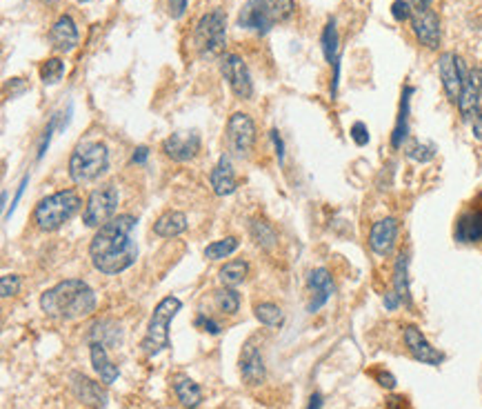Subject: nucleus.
<instances>
[{
  "label": "nucleus",
  "instance_id": "ddd939ff",
  "mask_svg": "<svg viewBox=\"0 0 482 409\" xmlns=\"http://www.w3.org/2000/svg\"><path fill=\"white\" fill-rule=\"evenodd\" d=\"M402 340H404V347L411 354L413 361L422 363V365H431V367H438V365L445 363V354L440 349H436L416 325H407L404 331H402Z\"/></svg>",
  "mask_w": 482,
  "mask_h": 409
},
{
  "label": "nucleus",
  "instance_id": "f704fd0d",
  "mask_svg": "<svg viewBox=\"0 0 482 409\" xmlns=\"http://www.w3.org/2000/svg\"><path fill=\"white\" fill-rule=\"evenodd\" d=\"M253 313L262 325H267V327H278V325H283L285 320L283 309L274 305V302H260V305L253 307Z\"/></svg>",
  "mask_w": 482,
  "mask_h": 409
},
{
  "label": "nucleus",
  "instance_id": "4468645a",
  "mask_svg": "<svg viewBox=\"0 0 482 409\" xmlns=\"http://www.w3.org/2000/svg\"><path fill=\"white\" fill-rule=\"evenodd\" d=\"M480 98H482V67H474L467 71L463 91H460V98H458V109L465 122L474 120L478 107L482 104Z\"/></svg>",
  "mask_w": 482,
  "mask_h": 409
},
{
  "label": "nucleus",
  "instance_id": "49530a36",
  "mask_svg": "<svg viewBox=\"0 0 482 409\" xmlns=\"http://www.w3.org/2000/svg\"><path fill=\"white\" fill-rule=\"evenodd\" d=\"M27 183H29V176H23V181H20V185H18V192H16V198L12 201V207H9V212L5 214V218H9L12 216V212L16 209V205H18V201H20V196H23V192H25V187H27Z\"/></svg>",
  "mask_w": 482,
  "mask_h": 409
},
{
  "label": "nucleus",
  "instance_id": "f8f14e48",
  "mask_svg": "<svg viewBox=\"0 0 482 409\" xmlns=\"http://www.w3.org/2000/svg\"><path fill=\"white\" fill-rule=\"evenodd\" d=\"M467 71L469 69L465 67V62L460 60L454 51H445V54L438 58V73H440L443 89L452 102H458V98H460Z\"/></svg>",
  "mask_w": 482,
  "mask_h": 409
},
{
  "label": "nucleus",
  "instance_id": "a18cd8bd",
  "mask_svg": "<svg viewBox=\"0 0 482 409\" xmlns=\"http://www.w3.org/2000/svg\"><path fill=\"white\" fill-rule=\"evenodd\" d=\"M471 129H474V138L482 143V104L478 107L474 120H471Z\"/></svg>",
  "mask_w": 482,
  "mask_h": 409
},
{
  "label": "nucleus",
  "instance_id": "b1692460",
  "mask_svg": "<svg viewBox=\"0 0 482 409\" xmlns=\"http://www.w3.org/2000/svg\"><path fill=\"white\" fill-rule=\"evenodd\" d=\"M171 385H174V392L178 396V401L187 409H196L202 403V390L196 381H191L187 374H176L171 379Z\"/></svg>",
  "mask_w": 482,
  "mask_h": 409
},
{
  "label": "nucleus",
  "instance_id": "9d476101",
  "mask_svg": "<svg viewBox=\"0 0 482 409\" xmlns=\"http://www.w3.org/2000/svg\"><path fill=\"white\" fill-rule=\"evenodd\" d=\"M456 240L465 245H482V192L458 216Z\"/></svg>",
  "mask_w": 482,
  "mask_h": 409
},
{
  "label": "nucleus",
  "instance_id": "393cba45",
  "mask_svg": "<svg viewBox=\"0 0 482 409\" xmlns=\"http://www.w3.org/2000/svg\"><path fill=\"white\" fill-rule=\"evenodd\" d=\"M393 291L398 293L402 305L411 307V282H409V254L400 251L393 265Z\"/></svg>",
  "mask_w": 482,
  "mask_h": 409
},
{
  "label": "nucleus",
  "instance_id": "864d4df0",
  "mask_svg": "<svg viewBox=\"0 0 482 409\" xmlns=\"http://www.w3.org/2000/svg\"><path fill=\"white\" fill-rule=\"evenodd\" d=\"M47 5H53V3H58V0H45Z\"/></svg>",
  "mask_w": 482,
  "mask_h": 409
},
{
  "label": "nucleus",
  "instance_id": "4be33fe9",
  "mask_svg": "<svg viewBox=\"0 0 482 409\" xmlns=\"http://www.w3.org/2000/svg\"><path fill=\"white\" fill-rule=\"evenodd\" d=\"M209 183H211V190L216 196H231L238 187V181H235V174H233V167H231V158L227 154H222L213 172L209 176Z\"/></svg>",
  "mask_w": 482,
  "mask_h": 409
},
{
  "label": "nucleus",
  "instance_id": "7ed1b4c3",
  "mask_svg": "<svg viewBox=\"0 0 482 409\" xmlns=\"http://www.w3.org/2000/svg\"><path fill=\"white\" fill-rule=\"evenodd\" d=\"M109 167V149L98 140H82L76 145L69 158V176L76 185L93 183Z\"/></svg>",
  "mask_w": 482,
  "mask_h": 409
},
{
  "label": "nucleus",
  "instance_id": "a878e982",
  "mask_svg": "<svg viewBox=\"0 0 482 409\" xmlns=\"http://www.w3.org/2000/svg\"><path fill=\"white\" fill-rule=\"evenodd\" d=\"M187 232V216L176 209H169L154 223V234L160 238H176Z\"/></svg>",
  "mask_w": 482,
  "mask_h": 409
},
{
  "label": "nucleus",
  "instance_id": "ea45409f",
  "mask_svg": "<svg viewBox=\"0 0 482 409\" xmlns=\"http://www.w3.org/2000/svg\"><path fill=\"white\" fill-rule=\"evenodd\" d=\"M351 140L358 147H365L369 143V129L365 122H353L351 125Z\"/></svg>",
  "mask_w": 482,
  "mask_h": 409
},
{
  "label": "nucleus",
  "instance_id": "dca6fc26",
  "mask_svg": "<svg viewBox=\"0 0 482 409\" xmlns=\"http://www.w3.org/2000/svg\"><path fill=\"white\" fill-rule=\"evenodd\" d=\"M71 392L82 405L93 409H105L109 403V394H107L105 385L91 381L84 374H71Z\"/></svg>",
  "mask_w": 482,
  "mask_h": 409
},
{
  "label": "nucleus",
  "instance_id": "603ef678",
  "mask_svg": "<svg viewBox=\"0 0 482 409\" xmlns=\"http://www.w3.org/2000/svg\"><path fill=\"white\" fill-rule=\"evenodd\" d=\"M411 7H427V5H431V0H407Z\"/></svg>",
  "mask_w": 482,
  "mask_h": 409
},
{
  "label": "nucleus",
  "instance_id": "aec40b11",
  "mask_svg": "<svg viewBox=\"0 0 482 409\" xmlns=\"http://www.w3.org/2000/svg\"><path fill=\"white\" fill-rule=\"evenodd\" d=\"M49 40L51 47L58 51V54H69V51L76 49L78 45V29L73 18L69 14H62L56 23H53L51 31H49Z\"/></svg>",
  "mask_w": 482,
  "mask_h": 409
},
{
  "label": "nucleus",
  "instance_id": "72a5a7b5",
  "mask_svg": "<svg viewBox=\"0 0 482 409\" xmlns=\"http://www.w3.org/2000/svg\"><path fill=\"white\" fill-rule=\"evenodd\" d=\"M267 14L274 20V25L278 23H287L289 18L296 12V3L294 0H265Z\"/></svg>",
  "mask_w": 482,
  "mask_h": 409
},
{
  "label": "nucleus",
  "instance_id": "09e8293b",
  "mask_svg": "<svg viewBox=\"0 0 482 409\" xmlns=\"http://www.w3.org/2000/svg\"><path fill=\"white\" fill-rule=\"evenodd\" d=\"M271 140H274V145H276V154H278V161L283 163V158H285V145H283V138H280V134H278L276 129L271 131Z\"/></svg>",
  "mask_w": 482,
  "mask_h": 409
},
{
  "label": "nucleus",
  "instance_id": "e433bc0d",
  "mask_svg": "<svg viewBox=\"0 0 482 409\" xmlns=\"http://www.w3.org/2000/svg\"><path fill=\"white\" fill-rule=\"evenodd\" d=\"M436 145L434 143H420V140H411L404 147V154L409 156L416 163H429L436 158Z\"/></svg>",
  "mask_w": 482,
  "mask_h": 409
},
{
  "label": "nucleus",
  "instance_id": "c85d7f7f",
  "mask_svg": "<svg viewBox=\"0 0 482 409\" xmlns=\"http://www.w3.org/2000/svg\"><path fill=\"white\" fill-rule=\"evenodd\" d=\"M247 274H249V265L244 260H229V263H224L220 267L218 278L224 287H238L244 282Z\"/></svg>",
  "mask_w": 482,
  "mask_h": 409
},
{
  "label": "nucleus",
  "instance_id": "6e6552de",
  "mask_svg": "<svg viewBox=\"0 0 482 409\" xmlns=\"http://www.w3.org/2000/svg\"><path fill=\"white\" fill-rule=\"evenodd\" d=\"M227 145L229 152L238 158H249L256 147V125L242 111L231 113L227 122Z\"/></svg>",
  "mask_w": 482,
  "mask_h": 409
},
{
  "label": "nucleus",
  "instance_id": "37998d69",
  "mask_svg": "<svg viewBox=\"0 0 482 409\" xmlns=\"http://www.w3.org/2000/svg\"><path fill=\"white\" fill-rule=\"evenodd\" d=\"M167 9L171 18H183L187 12V0H167Z\"/></svg>",
  "mask_w": 482,
  "mask_h": 409
},
{
  "label": "nucleus",
  "instance_id": "7c9ffc66",
  "mask_svg": "<svg viewBox=\"0 0 482 409\" xmlns=\"http://www.w3.org/2000/svg\"><path fill=\"white\" fill-rule=\"evenodd\" d=\"M320 43H323V54H325L327 62H329V65H334V62L338 60V43H340L338 29H336V20H334V18L327 20Z\"/></svg>",
  "mask_w": 482,
  "mask_h": 409
},
{
  "label": "nucleus",
  "instance_id": "79ce46f5",
  "mask_svg": "<svg viewBox=\"0 0 482 409\" xmlns=\"http://www.w3.org/2000/svg\"><path fill=\"white\" fill-rule=\"evenodd\" d=\"M373 379H376V383L380 387H384V390H393L395 387V376L387 370H378V372H373Z\"/></svg>",
  "mask_w": 482,
  "mask_h": 409
},
{
  "label": "nucleus",
  "instance_id": "2f4dec72",
  "mask_svg": "<svg viewBox=\"0 0 482 409\" xmlns=\"http://www.w3.org/2000/svg\"><path fill=\"white\" fill-rule=\"evenodd\" d=\"M238 247H240V240L235 236H227V238L216 240V243L207 245L205 247V256L209 260H222V258H229Z\"/></svg>",
  "mask_w": 482,
  "mask_h": 409
},
{
  "label": "nucleus",
  "instance_id": "473e14b6",
  "mask_svg": "<svg viewBox=\"0 0 482 409\" xmlns=\"http://www.w3.org/2000/svg\"><path fill=\"white\" fill-rule=\"evenodd\" d=\"M213 300H216V307L222 311V313H235L240 309V293L235 291L233 287H220L216 293H213Z\"/></svg>",
  "mask_w": 482,
  "mask_h": 409
},
{
  "label": "nucleus",
  "instance_id": "0eeeda50",
  "mask_svg": "<svg viewBox=\"0 0 482 409\" xmlns=\"http://www.w3.org/2000/svg\"><path fill=\"white\" fill-rule=\"evenodd\" d=\"M118 203H120V194L114 185H102L98 190H93L87 198V205L82 209V223L87 227L100 229L102 225L116 218Z\"/></svg>",
  "mask_w": 482,
  "mask_h": 409
},
{
  "label": "nucleus",
  "instance_id": "cd10ccee",
  "mask_svg": "<svg viewBox=\"0 0 482 409\" xmlns=\"http://www.w3.org/2000/svg\"><path fill=\"white\" fill-rule=\"evenodd\" d=\"M123 340V329L120 325L114 320H98L89 329V343H102L105 347H118Z\"/></svg>",
  "mask_w": 482,
  "mask_h": 409
},
{
  "label": "nucleus",
  "instance_id": "2eb2a0df",
  "mask_svg": "<svg viewBox=\"0 0 482 409\" xmlns=\"http://www.w3.org/2000/svg\"><path fill=\"white\" fill-rule=\"evenodd\" d=\"M163 152L176 163L194 161L200 152V136L196 131H176L163 140Z\"/></svg>",
  "mask_w": 482,
  "mask_h": 409
},
{
  "label": "nucleus",
  "instance_id": "8fccbe9b",
  "mask_svg": "<svg viewBox=\"0 0 482 409\" xmlns=\"http://www.w3.org/2000/svg\"><path fill=\"white\" fill-rule=\"evenodd\" d=\"M323 407V394H312V398H309V405H307V409H320Z\"/></svg>",
  "mask_w": 482,
  "mask_h": 409
},
{
  "label": "nucleus",
  "instance_id": "de8ad7c7",
  "mask_svg": "<svg viewBox=\"0 0 482 409\" xmlns=\"http://www.w3.org/2000/svg\"><path fill=\"white\" fill-rule=\"evenodd\" d=\"M147 156H149V149H147L145 145L136 147V152H134V156H132V163H134V165H145Z\"/></svg>",
  "mask_w": 482,
  "mask_h": 409
},
{
  "label": "nucleus",
  "instance_id": "f257e3e1",
  "mask_svg": "<svg viewBox=\"0 0 482 409\" xmlns=\"http://www.w3.org/2000/svg\"><path fill=\"white\" fill-rule=\"evenodd\" d=\"M134 229L136 218L130 214H120L96 232L89 245V256L100 274H120L136 263L138 245L134 240Z\"/></svg>",
  "mask_w": 482,
  "mask_h": 409
},
{
  "label": "nucleus",
  "instance_id": "20e7f679",
  "mask_svg": "<svg viewBox=\"0 0 482 409\" xmlns=\"http://www.w3.org/2000/svg\"><path fill=\"white\" fill-rule=\"evenodd\" d=\"M80 209V196L76 190H60L51 194L36 205L34 223L42 232H56L62 225L71 220Z\"/></svg>",
  "mask_w": 482,
  "mask_h": 409
},
{
  "label": "nucleus",
  "instance_id": "1a4fd4ad",
  "mask_svg": "<svg viewBox=\"0 0 482 409\" xmlns=\"http://www.w3.org/2000/svg\"><path fill=\"white\" fill-rule=\"evenodd\" d=\"M220 71L224 80L229 82L231 91L242 100H249L253 96V80L251 73L244 65V60L238 54H222L220 58Z\"/></svg>",
  "mask_w": 482,
  "mask_h": 409
},
{
  "label": "nucleus",
  "instance_id": "c756f323",
  "mask_svg": "<svg viewBox=\"0 0 482 409\" xmlns=\"http://www.w3.org/2000/svg\"><path fill=\"white\" fill-rule=\"evenodd\" d=\"M249 234L253 238V243L262 247V249H271L276 247L278 243V234H276V229L267 223V220L262 218H253L251 223H249Z\"/></svg>",
  "mask_w": 482,
  "mask_h": 409
},
{
  "label": "nucleus",
  "instance_id": "c03bdc74",
  "mask_svg": "<svg viewBox=\"0 0 482 409\" xmlns=\"http://www.w3.org/2000/svg\"><path fill=\"white\" fill-rule=\"evenodd\" d=\"M382 305H384V309H387V311H395V309L402 305V300H400V296L395 291H387V293H384V298H382Z\"/></svg>",
  "mask_w": 482,
  "mask_h": 409
},
{
  "label": "nucleus",
  "instance_id": "f3484780",
  "mask_svg": "<svg viewBox=\"0 0 482 409\" xmlns=\"http://www.w3.org/2000/svg\"><path fill=\"white\" fill-rule=\"evenodd\" d=\"M398 232H400L398 220L391 218V216L373 223L371 232H369V247H371L373 254L389 256L395 247V240H398Z\"/></svg>",
  "mask_w": 482,
  "mask_h": 409
},
{
  "label": "nucleus",
  "instance_id": "a19ab883",
  "mask_svg": "<svg viewBox=\"0 0 482 409\" xmlns=\"http://www.w3.org/2000/svg\"><path fill=\"white\" fill-rule=\"evenodd\" d=\"M194 325H196V327H202L207 334H211V336H218V334H220V325L213 320V318L205 316V313H200Z\"/></svg>",
  "mask_w": 482,
  "mask_h": 409
},
{
  "label": "nucleus",
  "instance_id": "58836bf2",
  "mask_svg": "<svg viewBox=\"0 0 482 409\" xmlns=\"http://www.w3.org/2000/svg\"><path fill=\"white\" fill-rule=\"evenodd\" d=\"M411 12H413V7L407 3V0H393V5H391V16L393 20H398V23H404V20H409L411 18Z\"/></svg>",
  "mask_w": 482,
  "mask_h": 409
},
{
  "label": "nucleus",
  "instance_id": "f03ea898",
  "mask_svg": "<svg viewBox=\"0 0 482 409\" xmlns=\"http://www.w3.org/2000/svg\"><path fill=\"white\" fill-rule=\"evenodd\" d=\"M96 293L84 280H60L40 296V309L56 320H78L96 311Z\"/></svg>",
  "mask_w": 482,
  "mask_h": 409
},
{
  "label": "nucleus",
  "instance_id": "a211bd4d",
  "mask_svg": "<svg viewBox=\"0 0 482 409\" xmlns=\"http://www.w3.org/2000/svg\"><path fill=\"white\" fill-rule=\"evenodd\" d=\"M240 374H242V381L247 383L249 387H256L265 381V358L256 345L253 338H249L247 343L242 345V352H240Z\"/></svg>",
  "mask_w": 482,
  "mask_h": 409
},
{
  "label": "nucleus",
  "instance_id": "6ab92c4d",
  "mask_svg": "<svg viewBox=\"0 0 482 409\" xmlns=\"http://www.w3.org/2000/svg\"><path fill=\"white\" fill-rule=\"evenodd\" d=\"M307 285H309V289H312V300H309V307H307L309 313L318 311L331 296H334V291H336L334 278H331V274L325 267L314 269L307 278Z\"/></svg>",
  "mask_w": 482,
  "mask_h": 409
},
{
  "label": "nucleus",
  "instance_id": "4c0bfd02",
  "mask_svg": "<svg viewBox=\"0 0 482 409\" xmlns=\"http://www.w3.org/2000/svg\"><path fill=\"white\" fill-rule=\"evenodd\" d=\"M18 289H20V276H16V274H5L3 278H0V293H3V298L16 296Z\"/></svg>",
  "mask_w": 482,
  "mask_h": 409
},
{
  "label": "nucleus",
  "instance_id": "5fc2aeb1",
  "mask_svg": "<svg viewBox=\"0 0 482 409\" xmlns=\"http://www.w3.org/2000/svg\"><path fill=\"white\" fill-rule=\"evenodd\" d=\"M78 3H82V5H84V3H91V0H78Z\"/></svg>",
  "mask_w": 482,
  "mask_h": 409
},
{
  "label": "nucleus",
  "instance_id": "c9c22d12",
  "mask_svg": "<svg viewBox=\"0 0 482 409\" xmlns=\"http://www.w3.org/2000/svg\"><path fill=\"white\" fill-rule=\"evenodd\" d=\"M65 76V62L60 58H47L40 65V80L42 85H56Z\"/></svg>",
  "mask_w": 482,
  "mask_h": 409
},
{
  "label": "nucleus",
  "instance_id": "9b49d317",
  "mask_svg": "<svg viewBox=\"0 0 482 409\" xmlns=\"http://www.w3.org/2000/svg\"><path fill=\"white\" fill-rule=\"evenodd\" d=\"M409 23H411V29L418 38V43L425 45L427 49L440 47V18H438V14L429 5L413 7Z\"/></svg>",
  "mask_w": 482,
  "mask_h": 409
},
{
  "label": "nucleus",
  "instance_id": "412c9836",
  "mask_svg": "<svg viewBox=\"0 0 482 409\" xmlns=\"http://www.w3.org/2000/svg\"><path fill=\"white\" fill-rule=\"evenodd\" d=\"M238 25L242 29H251L256 34H269L274 29V20L267 14L265 0H249L247 5L242 7V12L238 16Z\"/></svg>",
  "mask_w": 482,
  "mask_h": 409
},
{
  "label": "nucleus",
  "instance_id": "bb28decb",
  "mask_svg": "<svg viewBox=\"0 0 482 409\" xmlns=\"http://www.w3.org/2000/svg\"><path fill=\"white\" fill-rule=\"evenodd\" d=\"M411 93H413V87H404V89H402V100H400L398 120H395V127H393V134H391V147H393V149H400V147L407 143V136H409Z\"/></svg>",
  "mask_w": 482,
  "mask_h": 409
},
{
  "label": "nucleus",
  "instance_id": "39448f33",
  "mask_svg": "<svg viewBox=\"0 0 482 409\" xmlns=\"http://www.w3.org/2000/svg\"><path fill=\"white\" fill-rule=\"evenodd\" d=\"M183 309V302L176 296H165L163 300L154 307L152 318H149V327L143 338V352L147 356H158L169 347V322L174 320L176 313Z\"/></svg>",
  "mask_w": 482,
  "mask_h": 409
},
{
  "label": "nucleus",
  "instance_id": "5701e85b",
  "mask_svg": "<svg viewBox=\"0 0 482 409\" xmlns=\"http://www.w3.org/2000/svg\"><path fill=\"white\" fill-rule=\"evenodd\" d=\"M89 356H91V365H93V372L100 376L102 385H111L118 381V367L109 361L107 356V347L102 343H89Z\"/></svg>",
  "mask_w": 482,
  "mask_h": 409
},
{
  "label": "nucleus",
  "instance_id": "3c124183",
  "mask_svg": "<svg viewBox=\"0 0 482 409\" xmlns=\"http://www.w3.org/2000/svg\"><path fill=\"white\" fill-rule=\"evenodd\" d=\"M404 405V398L402 396H393L387 401V409H400Z\"/></svg>",
  "mask_w": 482,
  "mask_h": 409
},
{
  "label": "nucleus",
  "instance_id": "423d86ee",
  "mask_svg": "<svg viewBox=\"0 0 482 409\" xmlns=\"http://www.w3.org/2000/svg\"><path fill=\"white\" fill-rule=\"evenodd\" d=\"M227 45V14L222 9H211L194 29V47L200 58H216Z\"/></svg>",
  "mask_w": 482,
  "mask_h": 409
}]
</instances>
